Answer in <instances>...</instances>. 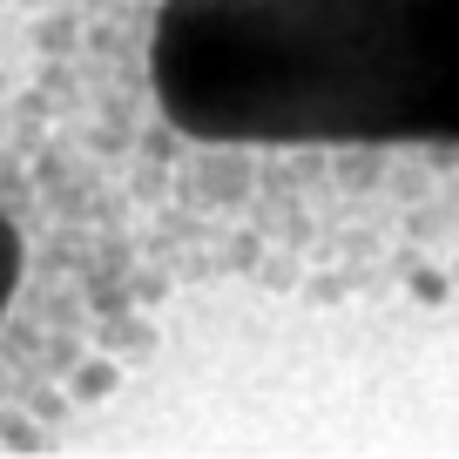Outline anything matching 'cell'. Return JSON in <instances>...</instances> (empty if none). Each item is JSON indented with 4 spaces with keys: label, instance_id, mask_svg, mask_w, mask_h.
Instances as JSON below:
<instances>
[{
    "label": "cell",
    "instance_id": "7a4b0ae2",
    "mask_svg": "<svg viewBox=\"0 0 459 459\" xmlns=\"http://www.w3.org/2000/svg\"><path fill=\"white\" fill-rule=\"evenodd\" d=\"M156 264L82 143L0 129V419H55L143 359Z\"/></svg>",
    "mask_w": 459,
    "mask_h": 459
},
{
    "label": "cell",
    "instance_id": "6da1fadb",
    "mask_svg": "<svg viewBox=\"0 0 459 459\" xmlns=\"http://www.w3.org/2000/svg\"><path fill=\"white\" fill-rule=\"evenodd\" d=\"M74 143L149 264L459 304V0H68Z\"/></svg>",
    "mask_w": 459,
    "mask_h": 459
}]
</instances>
